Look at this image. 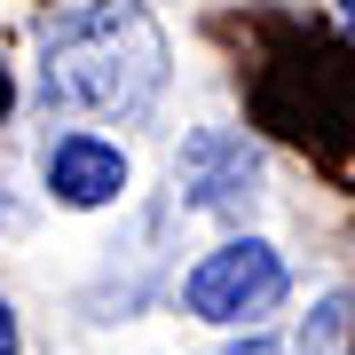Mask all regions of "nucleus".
Here are the masks:
<instances>
[{
	"instance_id": "obj_4",
	"label": "nucleus",
	"mask_w": 355,
	"mask_h": 355,
	"mask_svg": "<svg viewBox=\"0 0 355 355\" xmlns=\"http://www.w3.org/2000/svg\"><path fill=\"white\" fill-rule=\"evenodd\" d=\"M48 190L64 205H111L127 190V150L103 135H55L48 142Z\"/></svg>"
},
{
	"instance_id": "obj_5",
	"label": "nucleus",
	"mask_w": 355,
	"mask_h": 355,
	"mask_svg": "<svg viewBox=\"0 0 355 355\" xmlns=\"http://www.w3.org/2000/svg\"><path fill=\"white\" fill-rule=\"evenodd\" d=\"M347 331H355V300L347 292H324L300 324V355H347Z\"/></svg>"
},
{
	"instance_id": "obj_2",
	"label": "nucleus",
	"mask_w": 355,
	"mask_h": 355,
	"mask_svg": "<svg viewBox=\"0 0 355 355\" xmlns=\"http://www.w3.org/2000/svg\"><path fill=\"white\" fill-rule=\"evenodd\" d=\"M292 292V277H284V261H277V245H261V237H229V245H214L190 277H182V308L190 316H205V324H253V316H268Z\"/></svg>"
},
{
	"instance_id": "obj_6",
	"label": "nucleus",
	"mask_w": 355,
	"mask_h": 355,
	"mask_svg": "<svg viewBox=\"0 0 355 355\" xmlns=\"http://www.w3.org/2000/svg\"><path fill=\"white\" fill-rule=\"evenodd\" d=\"M0 355H16V308L0 300Z\"/></svg>"
},
{
	"instance_id": "obj_3",
	"label": "nucleus",
	"mask_w": 355,
	"mask_h": 355,
	"mask_svg": "<svg viewBox=\"0 0 355 355\" xmlns=\"http://www.w3.org/2000/svg\"><path fill=\"white\" fill-rule=\"evenodd\" d=\"M253 174H261V158L245 135H198L182 150V190H190L198 214H237L253 198Z\"/></svg>"
},
{
	"instance_id": "obj_7",
	"label": "nucleus",
	"mask_w": 355,
	"mask_h": 355,
	"mask_svg": "<svg viewBox=\"0 0 355 355\" xmlns=\"http://www.w3.org/2000/svg\"><path fill=\"white\" fill-rule=\"evenodd\" d=\"M229 355H277V347H268V340H237V347H229Z\"/></svg>"
},
{
	"instance_id": "obj_1",
	"label": "nucleus",
	"mask_w": 355,
	"mask_h": 355,
	"mask_svg": "<svg viewBox=\"0 0 355 355\" xmlns=\"http://www.w3.org/2000/svg\"><path fill=\"white\" fill-rule=\"evenodd\" d=\"M166 87V32L142 0H64L40 24V103L64 119H142Z\"/></svg>"
}]
</instances>
